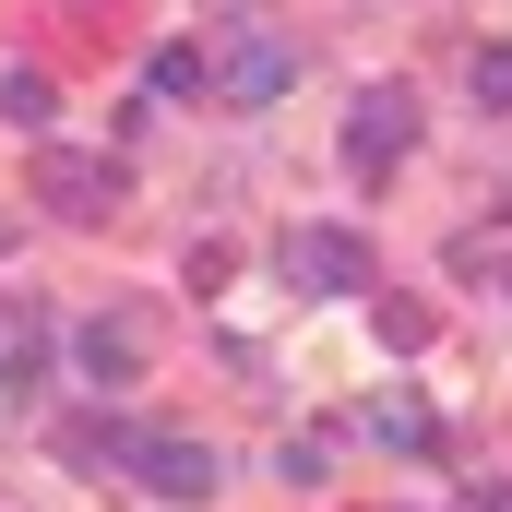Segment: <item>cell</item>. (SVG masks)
Returning a JSON list of instances; mask_svg holds the SVG:
<instances>
[{"label": "cell", "instance_id": "12", "mask_svg": "<svg viewBox=\"0 0 512 512\" xmlns=\"http://www.w3.org/2000/svg\"><path fill=\"white\" fill-rule=\"evenodd\" d=\"M382 346H429V310L417 298H382Z\"/></svg>", "mask_w": 512, "mask_h": 512}, {"label": "cell", "instance_id": "10", "mask_svg": "<svg viewBox=\"0 0 512 512\" xmlns=\"http://www.w3.org/2000/svg\"><path fill=\"white\" fill-rule=\"evenodd\" d=\"M36 370H48V322H12V334H0V405H24Z\"/></svg>", "mask_w": 512, "mask_h": 512}, {"label": "cell", "instance_id": "6", "mask_svg": "<svg viewBox=\"0 0 512 512\" xmlns=\"http://www.w3.org/2000/svg\"><path fill=\"white\" fill-rule=\"evenodd\" d=\"M72 370H84V382H96V393L143 382V322H131V310H96V322L72 334Z\"/></svg>", "mask_w": 512, "mask_h": 512}, {"label": "cell", "instance_id": "9", "mask_svg": "<svg viewBox=\"0 0 512 512\" xmlns=\"http://www.w3.org/2000/svg\"><path fill=\"white\" fill-rule=\"evenodd\" d=\"M143 84H155V96H191V84L215 96V36H167V48L143 60Z\"/></svg>", "mask_w": 512, "mask_h": 512}, {"label": "cell", "instance_id": "3", "mask_svg": "<svg viewBox=\"0 0 512 512\" xmlns=\"http://www.w3.org/2000/svg\"><path fill=\"white\" fill-rule=\"evenodd\" d=\"M286 286H298V298H358V286H370V239H358V227H286Z\"/></svg>", "mask_w": 512, "mask_h": 512}, {"label": "cell", "instance_id": "2", "mask_svg": "<svg viewBox=\"0 0 512 512\" xmlns=\"http://www.w3.org/2000/svg\"><path fill=\"white\" fill-rule=\"evenodd\" d=\"M36 191H48V215L60 227H108L120 215V155H84V143H36Z\"/></svg>", "mask_w": 512, "mask_h": 512}, {"label": "cell", "instance_id": "11", "mask_svg": "<svg viewBox=\"0 0 512 512\" xmlns=\"http://www.w3.org/2000/svg\"><path fill=\"white\" fill-rule=\"evenodd\" d=\"M358 429H370L382 453H429V405H417V393H382V405H370Z\"/></svg>", "mask_w": 512, "mask_h": 512}, {"label": "cell", "instance_id": "5", "mask_svg": "<svg viewBox=\"0 0 512 512\" xmlns=\"http://www.w3.org/2000/svg\"><path fill=\"white\" fill-rule=\"evenodd\" d=\"M131 477H143L155 501H215V489H227V453H215V441H191V429H155Z\"/></svg>", "mask_w": 512, "mask_h": 512}, {"label": "cell", "instance_id": "1", "mask_svg": "<svg viewBox=\"0 0 512 512\" xmlns=\"http://www.w3.org/2000/svg\"><path fill=\"white\" fill-rule=\"evenodd\" d=\"M286 84H298V48L262 36L251 12H227V24H215V96H227V108H274Z\"/></svg>", "mask_w": 512, "mask_h": 512}, {"label": "cell", "instance_id": "13", "mask_svg": "<svg viewBox=\"0 0 512 512\" xmlns=\"http://www.w3.org/2000/svg\"><path fill=\"white\" fill-rule=\"evenodd\" d=\"M477 108H512V48H477Z\"/></svg>", "mask_w": 512, "mask_h": 512}, {"label": "cell", "instance_id": "4", "mask_svg": "<svg viewBox=\"0 0 512 512\" xmlns=\"http://www.w3.org/2000/svg\"><path fill=\"white\" fill-rule=\"evenodd\" d=\"M405 143H417V96H405V84H370V96L346 108V167H358V179H393Z\"/></svg>", "mask_w": 512, "mask_h": 512}, {"label": "cell", "instance_id": "15", "mask_svg": "<svg viewBox=\"0 0 512 512\" xmlns=\"http://www.w3.org/2000/svg\"><path fill=\"white\" fill-rule=\"evenodd\" d=\"M0 334H12V322H0Z\"/></svg>", "mask_w": 512, "mask_h": 512}, {"label": "cell", "instance_id": "7", "mask_svg": "<svg viewBox=\"0 0 512 512\" xmlns=\"http://www.w3.org/2000/svg\"><path fill=\"white\" fill-rule=\"evenodd\" d=\"M143 441H155V429H131V417H108V405H96V417H60V465H72V477L143 465Z\"/></svg>", "mask_w": 512, "mask_h": 512}, {"label": "cell", "instance_id": "14", "mask_svg": "<svg viewBox=\"0 0 512 512\" xmlns=\"http://www.w3.org/2000/svg\"><path fill=\"white\" fill-rule=\"evenodd\" d=\"M465 512H512V489H477V501H465Z\"/></svg>", "mask_w": 512, "mask_h": 512}, {"label": "cell", "instance_id": "8", "mask_svg": "<svg viewBox=\"0 0 512 512\" xmlns=\"http://www.w3.org/2000/svg\"><path fill=\"white\" fill-rule=\"evenodd\" d=\"M48 120H60V84H48V72H24V60H0V131L48 143Z\"/></svg>", "mask_w": 512, "mask_h": 512}]
</instances>
